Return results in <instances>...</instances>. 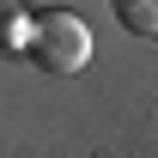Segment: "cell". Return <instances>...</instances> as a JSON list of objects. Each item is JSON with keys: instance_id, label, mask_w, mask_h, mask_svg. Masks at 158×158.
Returning a JSON list of instances; mask_svg holds the SVG:
<instances>
[{"instance_id": "obj_3", "label": "cell", "mask_w": 158, "mask_h": 158, "mask_svg": "<svg viewBox=\"0 0 158 158\" xmlns=\"http://www.w3.org/2000/svg\"><path fill=\"white\" fill-rule=\"evenodd\" d=\"M12 43H31V19L24 12H0V49H12Z\"/></svg>"}, {"instance_id": "obj_2", "label": "cell", "mask_w": 158, "mask_h": 158, "mask_svg": "<svg viewBox=\"0 0 158 158\" xmlns=\"http://www.w3.org/2000/svg\"><path fill=\"white\" fill-rule=\"evenodd\" d=\"M116 6L122 31H134V37H158V0H110Z\"/></svg>"}, {"instance_id": "obj_1", "label": "cell", "mask_w": 158, "mask_h": 158, "mask_svg": "<svg viewBox=\"0 0 158 158\" xmlns=\"http://www.w3.org/2000/svg\"><path fill=\"white\" fill-rule=\"evenodd\" d=\"M24 49L37 55L43 73H79V67L91 61V31H85L79 12H61V6H55V12H37Z\"/></svg>"}]
</instances>
